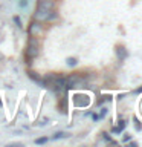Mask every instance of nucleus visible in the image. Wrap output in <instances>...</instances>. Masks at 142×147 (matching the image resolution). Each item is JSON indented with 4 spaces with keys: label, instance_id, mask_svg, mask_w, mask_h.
I'll use <instances>...</instances> for the list:
<instances>
[{
    "label": "nucleus",
    "instance_id": "1",
    "mask_svg": "<svg viewBox=\"0 0 142 147\" xmlns=\"http://www.w3.org/2000/svg\"><path fill=\"white\" fill-rule=\"evenodd\" d=\"M40 52H41V41H40V38L29 35L27 43H26V48H25V63L31 67L32 63H34V60L40 55Z\"/></svg>",
    "mask_w": 142,
    "mask_h": 147
},
{
    "label": "nucleus",
    "instance_id": "2",
    "mask_svg": "<svg viewBox=\"0 0 142 147\" xmlns=\"http://www.w3.org/2000/svg\"><path fill=\"white\" fill-rule=\"evenodd\" d=\"M64 84H66L67 90L72 89H82V87H87V80L84 78V74L82 72H72L69 75L64 77Z\"/></svg>",
    "mask_w": 142,
    "mask_h": 147
},
{
    "label": "nucleus",
    "instance_id": "3",
    "mask_svg": "<svg viewBox=\"0 0 142 147\" xmlns=\"http://www.w3.org/2000/svg\"><path fill=\"white\" fill-rule=\"evenodd\" d=\"M72 103L78 109H86V107L90 106L92 98H90V95L84 94V92H76V94L72 96Z\"/></svg>",
    "mask_w": 142,
    "mask_h": 147
},
{
    "label": "nucleus",
    "instance_id": "4",
    "mask_svg": "<svg viewBox=\"0 0 142 147\" xmlns=\"http://www.w3.org/2000/svg\"><path fill=\"white\" fill-rule=\"evenodd\" d=\"M27 34L32 35V37H37V38H41L44 37L46 34V28H44V23H40L37 20H32L27 26Z\"/></svg>",
    "mask_w": 142,
    "mask_h": 147
},
{
    "label": "nucleus",
    "instance_id": "5",
    "mask_svg": "<svg viewBox=\"0 0 142 147\" xmlns=\"http://www.w3.org/2000/svg\"><path fill=\"white\" fill-rule=\"evenodd\" d=\"M52 11H54V9H46V8L37 6L35 11L32 12V20H37V22H40V23H48Z\"/></svg>",
    "mask_w": 142,
    "mask_h": 147
},
{
    "label": "nucleus",
    "instance_id": "6",
    "mask_svg": "<svg viewBox=\"0 0 142 147\" xmlns=\"http://www.w3.org/2000/svg\"><path fill=\"white\" fill-rule=\"evenodd\" d=\"M67 107H69V98H67V92L64 95H61L58 98V104H57V109L60 113H67Z\"/></svg>",
    "mask_w": 142,
    "mask_h": 147
},
{
    "label": "nucleus",
    "instance_id": "7",
    "mask_svg": "<svg viewBox=\"0 0 142 147\" xmlns=\"http://www.w3.org/2000/svg\"><path fill=\"white\" fill-rule=\"evenodd\" d=\"M37 6L46 9H57L58 0H37Z\"/></svg>",
    "mask_w": 142,
    "mask_h": 147
},
{
    "label": "nucleus",
    "instance_id": "8",
    "mask_svg": "<svg viewBox=\"0 0 142 147\" xmlns=\"http://www.w3.org/2000/svg\"><path fill=\"white\" fill-rule=\"evenodd\" d=\"M115 52H116V58L119 60V61H124V60H127V58H128V51L124 48V46H121V45H118V46H116Z\"/></svg>",
    "mask_w": 142,
    "mask_h": 147
},
{
    "label": "nucleus",
    "instance_id": "9",
    "mask_svg": "<svg viewBox=\"0 0 142 147\" xmlns=\"http://www.w3.org/2000/svg\"><path fill=\"white\" fill-rule=\"evenodd\" d=\"M26 75H27V78H29V80H32L34 83H37V84L41 86V75H40L38 72H35L34 69L29 67V69L26 71Z\"/></svg>",
    "mask_w": 142,
    "mask_h": 147
},
{
    "label": "nucleus",
    "instance_id": "10",
    "mask_svg": "<svg viewBox=\"0 0 142 147\" xmlns=\"http://www.w3.org/2000/svg\"><path fill=\"white\" fill-rule=\"evenodd\" d=\"M69 136H70V133H67V132H64V130H58V132H55L54 135L49 138V140L57 141V140H64V138H69Z\"/></svg>",
    "mask_w": 142,
    "mask_h": 147
},
{
    "label": "nucleus",
    "instance_id": "11",
    "mask_svg": "<svg viewBox=\"0 0 142 147\" xmlns=\"http://www.w3.org/2000/svg\"><path fill=\"white\" fill-rule=\"evenodd\" d=\"M110 101H112V95H102L96 101V106H102L104 103H110Z\"/></svg>",
    "mask_w": 142,
    "mask_h": 147
},
{
    "label": "nucleus",
    "instance_id": "12",
    "mask_svg": "<svg viewBox=\"0 0 142 147\" xmlns=\"http://www.w3.org/2000/svg\"><path fill=\"white\" fill-rule=\"evenodd\" d=\"M66 64L70 66V67H75V66H78V58L76 57H67L66 58Z\"/></svg>",
    "mask_w": 142,
    "mask_h": 147
},
{
    "label": "nucleus",
    "instance_id": "13",
    "mask_svg": "<svg viewBox=\"0 0 142 147\" xmlns=\"http://www.w3.org/2000/svg\"><path fill=\"white\" fill-rule=\"evenodd\" d=\"M133 126H135V130L136 132H141L142 130V124H141L139 119H137V117H133Z\"/></svg>",
    "mask_w": 142,
    "mask_h": 147
},
{
    "label": "nucleus",
    "instance_id": "14",
    "mask_svg": "<svg viewBox=\"0 0 142 147\" xmlns=\"http://www.w3.org/2000/svg\"><path fill=\"white\" fill-rule=\"evenodd\" d=\"M12 22H14V25H15L18 29H23V23H21V18L18 17V16H14L12 17Z\"/></svg>",
    "mask_w": 142,
    "mask_h": 147
},
{
    "label": "nucleus",
    "instance_id": "15",
    "mask_svg": "<svg viewBox=\"0 0 142 147\" xmlns=\"http://www.w3.org/2000/svg\"><path fill=\"white\" fill-rule=\"evenodd\" d=\"M48 141H49V138H48V136H40V138H37L34 142H35L37 146H41V144H46Z\"/></svg>",
    "mask_w": 142,
    "mask_h": 147
},
{
    "label": "nucleus",
    "instance_id": "16",
    "mask_svg": "<svg viewBox=\"0 0 142 147\" xmlns=\"http://www.w3.org/2000/svg\"><path fill=\"white\" fill-rule=\"evenodd\" d=\"M118 127L121 129L122 132L125 130V127H127V123H125V119H124V118H121V117H119V119H118Z\"/></svg>",
    "mask_w": 142,
    "mask_h": 147
},
{
    "label": "nucleus",
    "instance_id": "17",
    "mask_svg": "<svg viewBox=\"0 0 142 147\" xmlns=\"http://www.w3.org/2000/svg\"><path fill=\"white\" fill-rule=\"evenodd\" d=\"M101 136H102V140H104L105 142H109V144L113 141V138L110 136V133H107V132H102V133H101Z\"/></svg>",
    "mask_w": 142,
    "mask_h": 147
},
{
    "label": "nucleus",
    "instance_id": "18",
    "mask_svg": "<svg viewBox=\"0 0 142 147\" xmlns=\"http://www.w3.org/2000/svg\"><path fill=\"white\" fill-rule=\"evenodd\" d=\"M109 113V107H101L99 109V119H102V118H105V115Z\"/></svg>",
    "mask_w": 142,
    "mask_h": 147
},
{
    "label": "nucleus",
    "instance_id": "19",
    "mask_svg": "<svg viewBox=\"0 0 142 147\" xmlns=\"http://www.w3.org/2000/svg\"><path fill=\"white\" fill-rule=\"evenodd\" d=\"M110 132H112L113 135H121V133H122V130H121V129H119L118 126H113V127H112V130H110Z\"/></svg>",
    "mask_w": 142,
    "mask_h": 147
},
{
    "label": "nucleus",
    "instance_id": "20",
    "mask_svg": "<svg viewBox=\"0 0 142 147\" xmlns=\"http://www.w3.org/2000/svg\"><path fill=\"white\" fill-rule=\"evenodd\" d=\"M133 138V135H130V133H124V136H122V142H128Z\"/></svg>",
    "mask_w": 142,
    "mask_h": 147
},
{
    "label": "nucleus",
    "instance_id": "21",
    "mask_svg": "<svg viewBox=\"0 0 142 147\" xmlns=\"http://www.w3.org/2000/svg\"><path fill=\"white\" fill-rule=\"evenodd\" d=\"M18 6H20V8H26L27 6V0H18Z\"/></svg>",
    "mask_w": 142,
    "mask_h": 147
},
{
    "label": "nucleus",
    "instance_id": "22",
    "mask_svg": "<svg viewBox=\"0 0 142 147\" xmlns=\"http://www.w3.org/2000/svg\"><path fill=\"white\" fill-rule=\"evenodd\" d=\"M90 117H92V119H93V121H99V115H98V113H93V112H92Z\"/></svg>",
    "mask_w": 142,
    "mask_h": 147
},
{
    "label": "nucleus",
    "instance_id": "23",
    "mask_svg": "<svg viewBox=\"0 0 142 147\" xmlns=\"http://www.w3.org/2000/svg\"><path fill=\"white\" fill-rule=\"evenodd\" d=\"M48 121H49V119H48V118H44V119H43V121H40V123H37V126H46V124H48Z\"/></svg>",
    "mask_w": 142,
    "mask_h": 147
},
{
    "label": "nucleus",
    "instance_id": "24",
    "mask_svg": "<svg viewBox=\"0 0 142 147\" xmlns=\"http://www.w3.org/2000/svg\"><path fill=\"white\" fill-rule=\"evenodd\" d=\"M125 96H127V94H119V95H118V100L121 101V100H124V98H125Z\"/></svg>",
    "mask_w": 142,
    "mask_h": 147
},
{
    "label": "nucleus",
    "instance_id": "25",
    "mask_svg": "<svg viewBox=\"0 0 142 147\" xmlns=\"http://www.w3.org/2000/svg\"><path fill=\"white\" fill-rule=\"evenodd\" d=\"M128 142H130V147H137V142H136V141H131V140H130Z\"/></svg>",
    "mask_w": 142,
    "mask_h": 147
},
{
    "label": "nucleus",
    "instance_id": "26",
    "mask_svg": "<svg viewBox=\"0 0 142 147\" xmlns=\"http://www.w3.org/2000/svg\"><path fill=\"white\" fill-rule=\"evenodd\" d=\"M135 94H142V86H141V87H137V89L135 90Z\"/></svg>",
    "mask_w": 142,
    "mask_h": 147
},
{
    "label": "nucleus",
    "instance_id": "27",
    "mask_svg": "<svg viewBox=\"0 0 142 147\" xmlns=\"http://www.w3.org/2000/svg\"><path fill=\"white\" fill-rule=\"evenodd\" d=\"M3 60H5V55H3L2 52H0V61H3Z\"/></svg>",
    "mask_w": 142,
    "mask_h": 147
},
{
    "label": "nucleus",
    "instance_id": "28",
    "mask_svg": "<svg viewBox=\"0 0 142 147\" xmlns=\"http://www.w3.org/2000/svg\"><path fill=\"white\" fill-rule=\"evenodd\" d=\"M2 107H3V101L0 100V109H2Z\"/></svg>",
    "mask_w": 142,
    "mask_h": 147
}]
</instances>
